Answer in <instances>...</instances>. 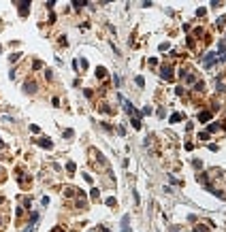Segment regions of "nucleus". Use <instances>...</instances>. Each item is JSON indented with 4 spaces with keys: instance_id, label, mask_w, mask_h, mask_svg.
I'll use <instances>...</instances> for the list:
<instances>
[{
    "instance_id": "f257e3e1",
    "label": "nucleus",
    "mask_w": 226,
    "mask_h": 232,
    "mask_svg": "<svg viewBox=\"0 0 226 232\" xmlns=\"http://www.w3.org/2000/svg\"><path fill=\"white\" fill-rule=\"evenodd\" d=\"M120 102H122V107H124V109H126L128 113H130L132 117H139V115H137V109L132 107V102H128L126 98H124V96H120Z\"/></svg>"
},
{
    "instance_id": "f03ea898",
    "label": "nucleus",
    "mask_w": 226,
    "mask_h": 232,
    "mask_svg": "<svg viewBox=\"0 0 226 232\" xmlns=\"http://www.w3.org/2000/svg\"><path fill=\"white\" fill-rule=\"evenodd\" d=\"M24 90L28 92V94H34V92H36V83H34V81H26V83H24Z\"/></svg>"
},
{
    "instance_id": "7ed1b4c3",
    "label": "nucleus",
    "mask_w": 226,
    "mask_h": 232,
    "mask_svg": "<svg viewBox=\"0 0 226 232\" xmlns=\"http://www.w3.org/2000/svg\"><path fill=\"white\" fill-rule=\"evenodd\" d=\"M128 224H130V215H124V217H122V230L120 232H130Z\"/></svg>"
},
{
    "instance_id": "20e7f679",
    "label": "nucleus",
    "mask_w": 226,
    "mask_h": 232,
    "mask_svg": "<svg viewBox=\"0 0 226 232\" xmlns=\"http://www.w3.org/2000/svg\"><path fill=\"white\" fill-rule=\"evenodd\" d=\"M160 75H162L164 79H173V68H171V66H162V71H160Z\"/></svg>"
},
{
    "instance_id": "39448f33",
    "label": "nucleus",
    "mask_w": 226,
    "mask_h": 232,
    "mask_svg": "<svg viewBox=\"0 0 226 232\" xmlns=\"http://www.w3.org/2000/svg\"><path fill=\"white\" fill-rule=\"evenodd\" d=\"M216 58H218V53H207V56H205V62H203V64H205V66H211Z\"/></svg>"
},
{
    "instance_id": "423d86ee",
    "label": "nucleus",
    "mask_w": 226,
    "mask_h": 232,
    "mask_svg": "<svg viewBox=\"0 0 226 232\" xmlns=\"http://www.w3.org/2000/svg\"><path fill=\"white\" fill-rule=\"evenodd\" d=\"M209 119H211V113H209V111L198 113V121H209Z\"/></svg>"
},
{
    "instance_id": "0eeeda50",
    "label": "nucleus",
    "mask_w": 226,
    "mask_h": 232,
    "mask_svg": "<svg viewBox=\"0 0 226 232\" xmlns=\"http://www.w3.org/2000/svg\"><path fill=\"white\" fill-rule=\"evenodd\" d=\"M39 145H41V147H45V149H51V147H53L49 138H41V141H39Z\"/></svg>"
},
{
    "instance_id": "6e6552de",
    "label": "nucleus",
    "mask_w": 226,
    "mask_h": 232,
    "mask_svg": "<svg viewBox=\"0 0 226 232\" xmlns=\"http://www.w3.org/2000/svg\"><path fill=\"white\" fill-rule=\"evenodd\" d=\"M220 130V123H209V128H207V134H211V132H218Z\"/></svg>"
},
{
    "instance_id": "1a4fd4ad",
    "label": "nucleus",
    "mask_w": 226,
    "mask_h": 232,
    "mask_svg": "<svg viewBox=\"0 0 226 232\" xmlns=\"http://www.w3.org/2000/svg\"><path fill=\"white\" fill-rule=\"evenodd\" d=\"M181 113H173V115H171V123H177V121H181Z\"/></svg>"
},
{
    "instance_id": "9d476101",
    "label": "nucleus",
    "mask_w": 226,
    "mask_h": 232,
    "mask_svg": "<svg viewBox=\"0 0 226 232\" xmlns=\"http://www.w3.org/2000/svg\"><path fill=\"white\" fill-rule=\"evenodd\" d=\"M105 75H107V71H105L103 66H98V68H96V77H100V79H103Z\"/></svg>"
},
{
    "instance_id": "9b49d317",
    "label": "nucleus",
    "mask_w": 226,
    "mask_h": 232,
    "mask_svg": "<svg viewBox=\"0 0 226 232\" xmlns=\"http://www.w3.org/2000/svg\"><path fill=\"white\" fill-rule=\"evenodd\" d=\"M90 196H92V200H98V196H100V192H98V187H94L92 192H90Z\"/></svg>"
},
{
    "instance_id": "f8f14e48",
    "label": "nucleus",
    "mask_w": 226,
    "mask_h": 232,
    "mask_svg": "<svg viewBox=\"0 0 226 232\" xmlns=\"http://www.w3.org/2000/svg\"><path fill=\"white\" fill-rule=\"evenodd\" d=\"M132 126L139 130V128H141V119H139V117H132Z\"/></svg>"
},
{
    "instance_id": "ddd939ff",
    "label": "nucleus",
    "mask_w": 226,
    "mask_h": 232,
    "mask_svg": "<svg viewBox=\"0 0 226 232\" xmlns=\"http://www.w3.org/2000/svg\"><path fill=\"white\" fill-rule=\"evenodd\" d=\"M66 170H68V172H75V162H68V164H66Z\"/></svg>"
},
{
    "instance_id": "4468645a",
    "label": "nucleus",
    "mask_w": 226,
    "mask_h": 232,
    "mask_svg": "<svg viewBox=\"0 0 226 232\" xmlns=\"http://www.w3.org/2000/svg\"><path fill=\"white\" fill-rule=\"evenodd\" d=\"M152 113H154L152 107H145V109H143V115H152Z\"/></svg>"
},
{
    "instance_id": "2eb2a0df",
    "label": "nucleus",
    "mask_w": 226,
    "mask_h": 232,
    "mask_svg": "<svg viewBox=\"0 0 226 232\" xmlns=\"http://www.w3.org/2000/svg\"><path fill=\"white\" fill-rule=\"evenodd\" d=\"M85 4H88V2H73V7L75 9H81V7H85Z\"/></svg>"
},
{
    "instance_id": "dca6fc26",
    "label": "nucleus",
    "mask_w": 226,
    "mask_h": 232,
    "mask_svg": "<svg viewBox=\"0 0 226 232\" xmlns=\"http://www.w3.org/2000/svg\"><path fill=\"white\" fill-rule=\"evenodd\" d=\"M137 85H139V88H143V85H145V81H143V77H137Z\"/></svg>"
},
{
    "instance_id": "f3484780",
    "label": "nucleus",
    "mask_w": 226,
    "mask_h": 232,
    "mask_svg": "<svg viewBox=\"0 0 226 232\" xmlns=\"http://www.w3.org/2000/svg\"><path fill=\"white\" fill-rule=\"evenodd\" d=\"M9 60H11V62H17V60H19V53H13V56H11Z\"/></svg>"
},
{
    "instance_id": "a211bd4d",
    "label": "nucleus",
    "mask_w": 226,
    "mask_h": 232,
    "mask_svg": "<svg viewBox=\"0 0 226 232\" xmlns=\"http://www.w3.org/2000/svg\"><path fill=\"white\" fill-rule=\"evenodd\" d=\"M158 49H160V51H166V49H169V43H162V45H160Z\"/></svg>"
},
{
    "instance_id": "6ab92c4d",
    "label": "nucleus",
    "mask_w": 226,
    "mask_h": 232,
    "mask_svg": "<svg viewBox=\"0 0 226 232\" xmlns=\"http://www.w3.org/2000/svg\"><path fill=\"white\" fill-rule=\"evenodd\" d=\"M107 204H109V207H115V198H107Z\"/></svg>"
},
{
    "instance_id": "aec40b11",
    "label": "nucleus",
    "mask_w": 226,
    "mask_h": 232,
    "mask_svg": "<svg viewBox=\"0 0 226 232\" xmlns=\"http://www.w3.org/2000/svg\"><path fill=\"white\" fill-rule=\"evenodd\" d=\"M222 62H226V53H224V58H222Z\"/></svg>"
}]
</instances>
